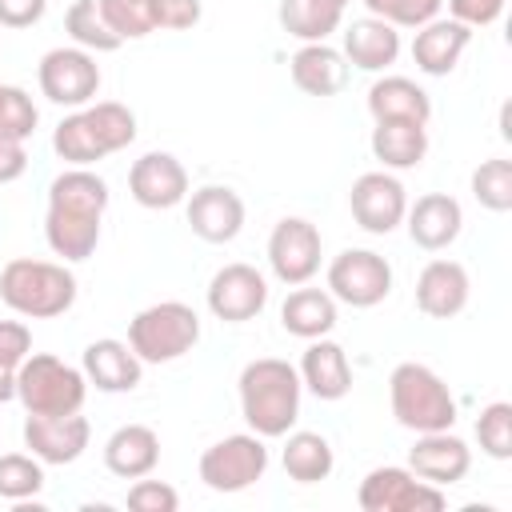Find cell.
<instances>
[{"label":"cell","mask_w":512,"mask_h":512,"mask_svg":"<svg viewBox=\"0 0 512 512\" xmlns=\"http://www.w3.org/2000/svg\"><path fill=\"white\" fill-rule=\"evenodd\" d=\"M108 208V184L88 168H68L48 184L44 240L64 260H88L100 244V220Z\"/></svg>","instance_id":"6da1fadb"},{"label":"cell","mask_w":512,"mask_h":512,"mask_svg":"<svg viewBox=\"0 0 512 512\" xmlns=\"http://www.w3.org/2000/svg\"><path fill=\"white\" fill-rule=\"evenodd\" d=\"M300 392H304L300 372L288 360L260 356V360H248L240 372V412L248 428L264 440L292 432L300 416Z\"/></svg>","instance_id":"7a4b0ae2"},{"label":"cell","mask_w":512,"mask_h":512,"mask_svg":"<svg viewBox=\"0 0 512 512\" xmlns=\"http://www.w3.org/2000/svg\"><path fill=\"white\" fill-rule=\"evenodd\" d=\"M0 300L28 320H52L76 304V276L64 264L16 256L0 268Z\"/></svg>","instance_id":"3957f363"},{"label":"cell","mask_w":512,"mask_h":512,"mask_svg":"<svg viewBox=\"0 0 512 512\" xmlns=\"http://www.w3.org/2000/svg\"><path fill=\"white\" fill-rule=\"evenodd\" d=\"M388 400L396 424L408 432H444L456 424V396L428 364H396L388 376Z\"/></svg>","instance_id":"277c9868"},{"label":"cell","mask_w":512,"mask_h":512,"mask_svg":"<svg viewBox=\"0 0 512 512\" xmlns=\"http://www.w3.org/2000/svg\"><path fill=\"white\" fill-rule=\"evenodd\" d=\"M88 396L84 368L64 364L52 352H28L16 368V400L32 416H68L80 412Z\"/></svg>","instance_id":"5b68a950"},{"label":"cell","mask_w":512,"mask_h":512,"mask_svg":"<svg viewBox=\"0 0 512 512\" xmlns=\"http://www.w3.org/2000/svg\"><path fill=\"white\" fill-rule=\"evenodd\" d=\"M200 340V316L184 300H160L128 320V348L144 364H168L192 352Z\"/></svg>","instance_id":"8992f818"},{"label":"cell","mask_w":512,"mask_h":512,"mask_svg":"<svg viewBox=\"0 0 512 512\" xmlns=\"http://www.w3.org/2000/svg\"><path fill=\"white\" fill-rule=\"evenodd\" d=\"M264 468H268V448L264 436L256 432L224 436L200 456V480L212 492H244L264 476Z\"/></svg>","instance_id":"52a82bcc"},{"label":"cell","mask_w":512,"mask_h":512,"mask_svg":"<svg viewBox=\"0 0 512 512\" xmlns=\"http://www.w3.org/2000/svg\"><path fill=\"white\" fill-rule=\"evenodd\" d=\"M40 92L60 108H84L100 92V64L84 48H52L36 68Z\"/></svg>","instance_id":"ba28073f"},{"label":"cell","mask_w":512,"mask_h":512,"mask_svg":"<svg viewBox=\"0 0 512 512\" xmlns=\"http://www.w3.org/2000/svg\"><path fill=\"white\" fill-rule=\"evenodd\" d=\"M328 292L352 308H372L392 292V264L372 248H344L328 264Z\"/></svg>","instance_id":"9c48e42d"},{"label":"cell","mask_w":512,"mask_h":512,"mask_svg":"<svg viewBox=\"0 0 512 512\" xmlns=\"http://www.w3.org/2000/svg\"><path fill=\"white\" fill-rule=\"evenodd\" d=\"M356 500L364 512H420V508L436 512V508H444V492L436 484H428L412 468H396V464L372 468L360 480Z\"/></svg>","instance_id":"30bf717a"},{"label":"cell","mask_w":512,"mask_h":512,"mask_svg":"<svg viewBox=\"0 0 512 512\" xmlns=\"http://www.w3.org/2000/svg\"><path fill=\"white\" fill-rule=\"evenodd\" d=\"M268 264L280 284H308L320 272V232L304 216H284L268 236Z\"/></svg>","instance_id":"8fae6325"},{"label":"cell","mask_w":512,"mask_h":512,"mask_svg":"<svg viewBox=\"0 0 512 512\" xmlns=\"http://www.w3.org/2000/svg\"><path fill=\"white\" fill-rule=\"evenodd\" d=\"M348 208H352V216L364 232L388 236V232H396V224H404L408 196H404V184L392 172H364V176L352 180Z\"/></svg>","instance_id":"7c38bea8"},{"label":"cell","mask_w":512,"mask_h":512,"mask_svg":"<svg viewBox=\"0 0 512 512\" xmlns=\"http://www.w3.org/2000/svg\"><path fill=\"white\" fill-rule=\"evenodd\" d=\"M268 304V280L252 264H224L208 284V308L224 324H244Z\"/></svg>","instance_id":"4fadbf2b"},{"label":"cell","mask_w":512,"mask_h":512,"mask_svg":"<svg viewBox=\"0 0 512 512\" xmlns=\"http://www.w3.org/2000/svg\"><path fill=\"white\" fill-rule=\"evenodd\" d=\"M92 440V424L80 412L68 416H32L24 420V444L40 464H72L84 456Z\"/></svg>","instance_id":"5bb4252c"},{"label":"cell","mask_w":512,"mask_h":512,"mask_svg":"<svg viewBox=\"0 0 512 512\" xmlns=\"http://www.w3.org/2000/svg\"><path fill=\"white\" fill-rule=\"evenodd\" d=\"M128 192L140 208H176L188 196V172L172 152H144L128 168Z\"/></svg>","instance_id":"9a60e30c"},{"label":"cell","mask_w":512,"mask_h":512,"mask_svg":"<svg viewBox=\"0 0 512 512\" xmlns=\"http://www.w3.org/2000/svg\"><path fill=\"white\" fill-rule=\"evenodd\" d=\"M408 468L420 480L444 488V484H456V480L468 476L472 452H468V444L460 436H452V428H444V432H416V444L408 448Z\"/></svg>","instance_id":"2e32d148"},{"label":"cell","mask_w":512,"mask_h":512,"mask_svg":"<svg viewBox=\"0 0 512 512\" xmlns=\"http://www.w3.org/2000/svg\"><path fill=\"white\" fill-rule=\"evenodd\" d=\"M188 224L208 244H228L244 228V200L224 184H204L188 196Z\"/></svg>","instance_id":"e0dca14e"},{"label":"cell","mask_w":512,"mask_h":512,"mask_svg":"<svg viewBox=\"0 0 512 512\" xmlns=\"http://www.w3.org/2000/svg\"><path fill=\"white\" fill-rule=\"evenodd\" d=\"M468 272L456 260H428L416 276V308L432 320H448L468 304Z\"/></svg>","instance_id":"ac0fdd59"},{"label":"cell","mask_w":512,"mask_h":512,"mask_svg":"<svg viewBox=\"0 0 512 512\" xmlns=\"http://www.w3.org/2000/svg\"><path fill=\"white\" fill-rule=\"evenodd\" d=\"M300 384L316 396V400H344L352 392V364H348V352L320 336V340H308L304 356H300Z\"/></svg>","instance_id":"d6986e66"},{"label":"cell","mask_w":512,"mask_h":512,"mask_svg":"<svg viewBox=\"0 0 512 512\" xmlns=\"http://www.w3.org/2000/svg\"><path fill=\"white\" fill-rule=\"evenodd\" d=\"M404 220H408L412 244L424 248V252L448 248V244L460 236V228H464V212H460V204H456L448 192H428V196H420V200L404 212Z\"/></svg>","instance_id":"ffe728a7"},{"label":"cell","mask_w":512,"mask_h":512,"mask_svg":"<svg viewBox=\"0 0 512 512\" xmlns=\"http://www.w3.org/2000/svg\"><path fill=\"white\" fill-rule=\"evenodd\" d=\"M468 40H472V28H468V24H460V20H452V16H448V20H428V24L416 28L412 60H416V68H420L424 76H448V72L460 64Z\"/></svg>","instance_id":"44dd1931"},{"label":"cell","mask_w":512,"mask_h":512,"mask_svg":"<svg viewBox=\"0 0 512 512\" xmlns=\"http://www.w3.org/2000/svg\"><path fill=\"white\" fill-rule=\"evenodd\" d=\"M104 464L120 480L152 476V468L160 464V436L148 424H120L104 440Z\"/></svg>","instance_id":"7402d4cb"},{"label":"cell","mask_w":512,"mask_h":512,"mask_svg":"<svg viewBox=\"0 0 512 512\" xmlns=\"http://www.w3.org/2000/svg\"><path fill=\"white\" fill-rule=\"evenodd\" d=\"M288 72H292V84L300 92H308V96H336L348 84V60H344V52H336L324 40L296 48V56L288 60Z\"/></svg>","instance_id":"603a6c76"},{"label":"cell","mask_w":512,"mask_h":512,"mask_svg":"<svg viewBox=\"0 0 512 512\" xmlns=\"http://www.w3.org/2000/svg\"><path fill=\"white\" fill-rule=\"evenodd\" d=\"M144 360L124 344V340H92L84 348V376L100 392H132L140 384Z\"/></svg>","instance_id":"cb8c5ba5"},{"label":"cell","mask_w":512,"mask_h":512,"mask_svg":"<svg viewBox=\"0 0 512 512\" xmlns=\"http://www.w3.org/2000/svg\"><path fill=\"white\" fill-rule=\"evenodd\" d=\"M400 56V32L380 20V16H364L352 20L344 32V60L356 64L360 72H384L388 64H396Z\"/></svg>","instance_id":"d4e9b609"},{"label":"cell","mask_w":512,"mask_h":512,"mask_svg":"<svg viewBox=\"0 0 512 512\" xmlns=\"http://www.w3.org/2000/svg\"><path fill=\"white\" fill-rule=\"evenodd\" d=\"M368 112H372V120H416V124H428L432 120V100L408 76H380L368 88Z\"/></svg>","instance_id":"484cf974"},{"label":"cell","mask_w":512,"mask_h":512,"mask_svg":"<svg viewBox=\"0 0 512 512\" xmlns=\"http://www.w3.org/2000/svg\"><path fill=\"white\" fill-rule=\"evenodd\" d=\"M280 324L288 336L300 340H320L336 328V296L324 288H300L288 292V300L280 304Z\"/></svg>","instance_id":"4316f807"},{"label":"cell","mask_w":512,"mask_h":512,"mask_svg":"<svg viewBox=\"0 0 512 512\" xmlns=\"http://www.w3.org/2000/svg\"><path fill=\"white\" fill-rule=\"evenodd\" d=\"M372 156L384 164V168H416L428 152V124H416V120H376L372 128Z\"/></svg>","instance_id":"83f0119b"},{"label":"cell","mask_w":512,"mask_h":512,"mask_svg":"<svg viewBox=\"0 0 512 512\" xmlns=\"http://www.w3.org/2000/svg\"><path fill=\"white\" fill-rule=\"evenodd\" d=\"M284 472L296 480V484H316V480H328L332 476V444L320 436V432H288L284 440Z\"/></svg>","instance_id":"f1b7e54d"},{"label":"cell","mask_w":512,"mask_h":512,"mask_svg":"<svg viewBox=\"0 0 512 512\" xmlns=\"http://www.w3.org/2000/svg\"><path fill=\"white\" fill-rule=\"evenodd\" d=\"M280 28L304 44H316V40H328L336 28H340V16L336 8L320 4V0H280Z\"/></svg>","instance_id":"f546056e"},{"label":"cell","mask_w":512,"mask_h":512,"mask_svg":"<svg viewBox=\"0 0 512 512\" xmlns=\"http://www.w3.org/2000/svg\"><path fill=\"white\" fill-rule=\"evenodd\" d=\"M52 148H56V156L68 160L72 168H88V164H96V160L108 156L104 144H100V136H96V128H92V120L84 116V108L72 112V116H64V120L56 124Z\"/></svg>","instance_id":"4dcf8cb0"},{"label":"cell","mask_w":512,"mask_h":512,"mask_svg":"<svg viewBox=\"0 0 512 512\" xmlns=\"http://www.w3.org/2000/svg\"><path fill=\"white\" fill-rule=\"evenodd\" d=\"M64 32L76 40V48L84 52H116L120 36L104 24L96 0H72V8L64 12Z\"/></svg>","instance_id":"1f68e13d"},{"label":"cell","mask_w":512,"mask_h":512,"mask_svg":"<svg viewBox=\"0 0 512 512\" xmlns=\"http://www.w3.org/2000/svg\"><path fill=\"white\" fill-rule=\"evenodd\" d=\"M84 116L92 120V128H96V136H100V144H104L108 156L120 152V148H128L136 140V116H132V108H124L116 100L84 104Z\"/></svg>","instance_id":"d6a6232c"},{"label":"cell","mask_w":512,"mask_h":512,"mask_svg":"<svg viewBox=\"0 0 512 512\" xmlns=\"http://www.w3.org/2000/svg\"><path fill=\"white\" fill-rule=\"evenodd\" d=\"M44 488V464L24 452H4L0 456V500L24 504Z\"/></svg>","instance_id":"836d02e7"},{"label":"cell","mask_w":512,"mask_h":512,"mask_svg":"<svg viewBox=\"0 0 512 512\" xmlns=\"http://www.w3.org/2000/svg\"><path fill=\"white\" fill-rule=\"evenodd\" d=\"M472 196L488 212H508L512 208V160H504V156L484 160L472 172Z\"/></svg>","instance_id":"e575fe53"},{"label":"cell","mask_w":512,"mask_h":512,"mask_svg":"<svg viewBox=\"0 0 512 512\" xmlns=\"http://www.w3.org/2000/svg\"><path fill=\"white\" fill-rule=\"evenodd\" d=\"M476 440L492 460H508L512 456V404L508 400H492L488 408H480Z\"/></svg>","instance_id":"d590c367"},{"label":"cell","mask_w":512,"mask_h":512,"mask_svg":"<svg viewBox=\"0 0 512 512\" xmlns=\"http://www.w3.org/2000/svg\"><path fill=\"white\" fill-rule=\"evenodd\" d=\"M96 8L104 16V24L120 36V44L156 32L152 28V4L148 0H96Z\"/></svg>","instance_id":"8d00e7d4"},{"label":"cell","mask_w":512,"mask_h":512,"mask_svg":"<svg viewBox=\"0 0 512 512\" xmlns=\"http://www.w3.org/2000/svg\"><path fill=\"white\" fill-rule=\"evenodd\" d=\"M36 120H40V112H36L32 96L24 88H16V84H4L0 88V136L24 144L36 132Z\"/></svg>","instance_id":"74e56055"},{"label":"cell","mask_w":512,"mask_h":512,"mask_svg":"<svg viewBox=\"0 0 512 512\" xmlns=\"http://www.w3.org/2000/svg\"><path fill=\"white\" fill-rule=\"evenodd\" d=\"M444 0H364L368 16L388 20L392 28H420L428 20H436Z\"/></svg>","instance_id":"f35d334b"},{"label":"cell","mask_w":512,"mask_h":512,"mask_svg":"<svg viewBox=\"0 0 512 512\" xmlns=\"http://www.w3.org/2000/svg\"><path fill=\"white\" fill-rule=\"evenodd\" d=\"M132 512H176L180 508V496H176V488L172 484H164V480H136L132 488H128V500H124Z\"/></svg>","instance_id":"ab89813d"},{"label":"cell","mask_w":512,"mask_h":512,"mask_svg":"<svg viewBox=\"0 0 512 512\" xmlns=\"http://www.w3.org/2000/svg\"><path fill=\"white\" fill-rule=\"evenodd\" d=\"M152 4V28L184 32L200 24V0H148Z\"/></svg>","instance_id":"60d3db41"},{"label":"cell","mask_w":512,"mask_h":512,"mask_svg":"<svg viewBox=\"0 0 512 512\" xmlns=\"http://www.w3.org/2000/svg\"><path fill=\"white\" fill-rule=\"evenodd\" d=\"M32 352V332L20 320H0V368L16 372L20 360Z\"/></svg>","instance_id":"b9f144b4"},{"label":"cell","mask_w":512,"mask_h":512,"mask_svg":"<svg viewBox=\"0 0 512 512\" xmlns=\"http://www.w3.org/2000/svg\"><path fill=\"white\" fill-rule=\"evenodd\" d=\"M448 12L468 28H484L504 12V0H448Z\"/></svg>","instance_id":"7bdbcfd3"},{"label":"cell","mask_w":512,"mask_h":512,"mask_svg":"<svg viewBox=\"0 0 512 512\" xmlns=\"http://www.w3.org/2000/svg\"><path fill=\"white\" fill-rule=\"evenodd\" d=\"M48 0H0V28H32Z\"/></svg>","instance_id":"ee69618b"},{"label":"cell","mask_w":512,"mask_h":512,"mask_svg":"<svg viewBox=\"0 0 512 512\" xmlns=\"http://www.w3.org/2000/svg\"><path fill=\"white\" fill-rule=\"evenodd\" d=\"M24 168H28V152H24V144H20V140H4V136H0V184L20 180V176H24Z\"/></svg>","instance_id":"f6af8a7d"},{"label":"cell","mask_w":512,"mask_h":512,"mask_svg":"<svg viewBox=\"0 0 512 512\" xmlns=\"http://www.w3.org/2000/svg\"><path fill=\"white\" fill-rule=\"evenodd\" d=\"M8 400H16V372L0 368V404H8Z\"/></svg>","instance_id":"bcb514c9"},{"label":"cell","mask_w":512,"mask_h":512,"mask_svg":"<svg viewBox=\"0 0 512 512\" xmlns=\"http://www.w3.org/2000/svg\"><path fill=\"white\" fill-rule=\"evenodd\" d=\"M320 4H328V8H336V12H344V8H348V0H320Z\"/></svg>","instance_id":"7dc6e473"},{"label":"cell","mask_w":512,"mask_h":512,"mask_svg":"<svg viewBox=\"0 0 512 512\" xmlns=\"http://www.w3.org/2000/svg\"><path fill=\"white\" fill-rule=\"evenodd\" d=\"M0 88H4V84H0Z\"/></svg>","instance_id":"c3c4849f"}]
</instances>
